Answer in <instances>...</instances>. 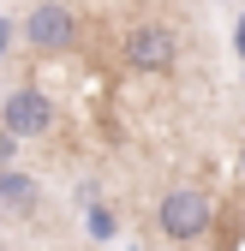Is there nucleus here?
Segmentation results:
<instances>
[{"label": "nucleus", "instance_id": "1", "mask_svg": "<svg viewBox=\"0 0 245 251\" xmlns=\"http://www.w3.org/2000/svg\"><path fill=\"white\" fill-rule=\"evenodd\" d=\"M209 222H216V203H209L203 192H192V185H173V192L156 203V227H162L168 239H179V245L203 239Z\"/></svg>", "mask_w": 245, "mask_h": 251}, {"label": "nucleus", "instance_id": "2", "mask_svg": "<svg viewBox=\"0 0 245 251\" xmlns=\"http://www.w3.org/2000/svg\"><path fill=\"white\" fill-rule=\"evenodd\" d=\"M120 54H126L132 72H173V60H179V36H173L168 24H132Z\"/></svg>", "mask_w": 245, "mask_h": 251}, {"label": "nucleus", "instance_id": "3", "mask_svg": "<svg viewBox=\"0 0 245 251\" xmlns=\"http://www.w3.org/2000/svg\"><path fill=\"white\" fill-rule=\"evenodd\" d=\"M24 42H30V48H42V54H66V48L78 42V12H72V6H60V0L30 6V18H24Z\"/></svg>", "mask_w": 245, "mask_h": 251}, {"label": "nucleus", "instance_id": "4", "mask_svg": "<svg viewBox=\"0 0 245 251\" xmlns=\"http://www.w3.org/2000/svg\"><path fill=\"white\" fill-rule=\"evenodd\" d=\"M0 126H6V138L12 144H24V138H42L48 126H54V102L42 96V90H12L6 102H0Z\"/></svg>", "mask_w": 245, "mask_h": 251}, {"label": "nucleus", "instance_id": "5", "mask_svg": "<svg viewBox=\"0 0 245 251\" xmlns=\"http://www.w3.org/2000/svg\"><path fill=\"white\" fill-rule=\"evenodd\" d=\"M0 198H6L12 209L30 215V203H36V179H24V174H0Z\"/></svg>", "mask_w": 245, "mask_h": 251}, {"label": "nucleus", "instance_id": "7", "mask_svg": "<svg viewBox=\"0 0 245 251\" xmlns=\"http://www.w3.org/2000/svg\"><path fill=\"white\" fill-rule=\"evenodd\" d=\"M0 42H6V24H0Z\"/></svg>", "mask_w": 245, "mask_h": 251}, {"label": "nucleus", "instance_id": "6", "mask_svg": "<svg viewBox=\"0 0 245 251\" xmlns=\"http://www.w3.org/2000/svg\"><path fill=\"white\" fill-rule=\"evenodd\" d=\"M239 179H245V144H239Z\"/></svg>", "mask_w": 245, "mask_h": 251}]
</instances>
